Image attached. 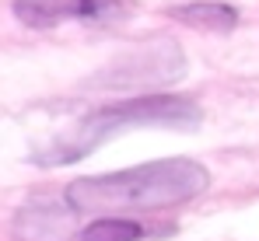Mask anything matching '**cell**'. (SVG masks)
Instances as JSON below:
<instances>
[{
	"label": "cell",
	"instance_id": "6da1fadb",
	"mask_svg": "<svg viewBox=\"0 0 259 241\" xmlns=\"http://www.w3.org/2000/svg\"><path fill=\"white\" fill-rule=\"evenodd\" d=\"M210 185V171L193 158L147 161L137 168L109 171V175H84L67 185L63 203L74 213H133V210H168L179 203L203 196Z\"/></svg>",
	"mask_w": 259,
	"mask_h": 241
},
{
	"label": "cell",
	"instance_id": "7a4b0ae2",
	"mask_svg": "<svg viewBox=\"0 0 259 241\" xmlns=\"http://www.w3.org/2000/svg\"><path fill=\"white\" fill-rule=\"evenodd\" d=\"M203 119L200 105L193 98H179V94H137L123 98L102 109H91L88 116L74 122L70 129L56 133L49 143L32 151V164L39 168H63L74 161L88 158L95 147H102L105 140L126 133V129H196Z\"/></svg>",
	"mask_w": 259,
	"mask_h": 241
},
{
	"label": "cell",
	"instance_id": "3957f363",
	"mask_svg": "<svg viewBox=\"0 0 259 241\" xmlns=\"http://www.w3.org/2000/svg\"><path fill=\"white\" fill-rule=\"evenodd\" d=\"M186 74V53L172 39H151L137 45L133 53H123L116 63L102 67L91 84L102 87H168Z\"/></svg>",
	"mask_w": 259,
	"mask_h": 241
},
{
	"label": "cell",
	"instance_id": "277c9868",
	"mask_svg": "<svg viewBox=\"0 0 259 241\" xmlns=\"http://www.w3.org/2000/svg\"><path fill=\"white\" fill-rule=\"evenodd\" d=\"M137 4L133 0H11V11L28 28H56L67 21L84 25H116Z\"/></svg>",
	"mask_w": 259,
	"mask_h": 241
},
{
	"label": "cell",
	"instance_id": "5b68a950",
	"mask_svg": "<svg viewBox=\"0 0 259 241\" xmlns=\"http://www.w3.org/2000/svg\"><path fill=\"white\" fill-rule=\"evenodd\" d=\"M77 217L67 203H28L14 213V234L21 241H67L81 234Z\"/></svg>",
	"mask_w": 259,
	"mask_h": 241
},
{
	"label": "cell",
	"instance_id": "8992f818",
	"mask_svg": "<svg viewBox=\"0 0 259 241\" xmlns=\"http://www.w3.org/2000/svg\"><path fill=\"white\" fill-rule=\"evenodd\" d=\"M175 21L189 25V28H200V32H231L238 25V11L231 4H217V0H196V4H179L168 11Z\"/></svg>",
	"mask_w": 259,
	"mask_h": 241
},
{
	"label": "cell",
	"instance_id": "52a82bcc",
	"mask_svg": "<svg viewBox=\"0 0 259 241\" xmlns=\"http://www.w3.org/2000/svg\"><path fill=\"white\" fill-rule=\"evenodd\" d=\"M144 227L133 224L130 217H98L88 227H81L77 241H140Z\"/></svg>",
	"mask_w": 259,
	"mask_h": 241
}]
</instances>
